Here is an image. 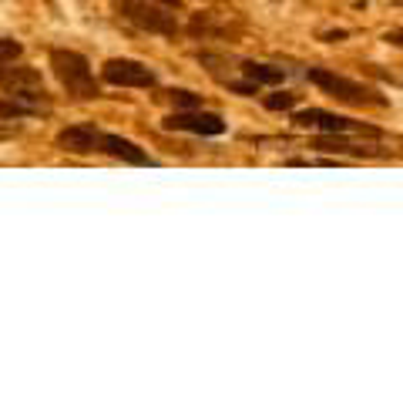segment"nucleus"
I'll return each instance as SVG.
<instances>
[{
	"instance_id": "nucleus-9",
	"label": "nucleus",
	"mask_w": 403,
	"mask_h": 403,
	"mask_svg": "<svg viewBox=\"0 0 403 403\" xmlns=\"http://www.w3.org/2000/svg\"><path fill=\"white\" fill-rule=\"evenodd\" d=\"M98 151L118 158V161H128V165H155V161L148 158V151L138 148L135 141H128V138H121V135H101Z\"/></svg>"
},
{
	"instance_id": "nucleus-11",
	"label": "nucleus",
	"mask_w": 403,
	"mask_h": 403,
	"mask_svg": "<svg viewBox=\"0 0 403 403\" xmlns=\"http://www.w3.org/2000/svg\"><path fill=\"white\" fill-rule=\"evenodd\" d=\"M242 75L255 81V84H282L286 81V68L276 64H255V61H242Z\"/></svg>"
},
{
	"instance_id": "nucleus-14",
	"label": "nucleus",
	"mask_w": 403,
	"mask_h": 403,
	"mask_svg": "<svg viewBox=\"0 0 403 403\" xmlns=\"http://www.w3.org/2000/svg\"><path fill=\"white\" fill-rule=\"evenodd\" d=\"M21 54H24V48H21L14 37H0V71H3L7 64H14Z\"/></svg>"
},
{
	"instance_id": "nucleus-6",
	"label": "nucleus",
	"mask_w": 403,
	"mask_h": 403,
	"mask_svg": "<svg viewBox=\"0 0 403 403\" xmlns=\"http://www.w3.org/2000/svg\"><path fill=\"white\" fill-rule=\"evenodd\" d=\"M101 77L115 88H155V81H158L151 68H145L141 61H128V57H111Z\"/></svg>"
},
{
	"instance_id": "nucleus-4",
	"label": "nucleus",
	"mask_w": 403,
	"mask_h": 403,
	"mask_svg": "<svg viewBox=\"0 0 403 403\" xmlns=\"http://www.w3.org/2000/svg\"><path fill=\"white\" fill-rule=\"evenodd\" d=\"M293 125L296 128H320V131H326V135L363 131V135L380 138V128H370V125H363V121L343 118V115H333V111H323V108H306V111H296V115H293Z\"/></svg>"
},
{
	"instance_id": "nucleus-5",
	"label": "nucleus",
	"mask_w": 403,
	"mask_h": 403,
	"mask_svg": "<svg viewBox=\"0 0 403 403\" xmlns=\"http://www.w3.org/2000/svg\"><path fill=\"white\" fill-rule=\"evenodd\" d=\"M165 131H192V135H205V138H215V135H226V118L215 115V111H175L161 121Z\"/></svg>"
},
{
	"instance_id": "nucleus-16",
	"label": "nucleus",
	"mask_w": 403,
	"mask_h": 403,
	"mask_svg": "<svg viewBox=\"0 0 403 403\" xmlns=\"http://www.w3.org/2000/svg\"><path fill=\"white\" fill-rule=\"evenodd\" d=\"M228 91H235V95H259V84L255 81H228Z\"/></svg>"
},
{
	"instance_id": "nucleus-18",
	"label": "nucleus",
	"mask_w": 403,
	"mask_h": 403,
	"mask_svg": "<svg viewBox=\"0 0 403 403\" xmlns=\"http://www.w3.org/2000/svg\"><path fill=\"white\" fill-rule=\"evenodd\" d=\"M151 3H158L165 10H181V0H151Z\"/></svg>"
},
{
	"instance_id": "nucleus-3",
	"label": "nucleus",
	"mask_w": 403,
	"mask_h": 403,
	"mask_svg": "<svg viewBox=\"0 0 403 403\" xmlns=\"http://www.w3.org/2000/svg\"><path fill=\"white\" fill-rule=\"evenodd\" d=\"M306 81L316 84L320 91L333 95V98L346 101V104H386V98H377L366 84L350 81V77L336 75V71H326V68H309V71H306Z\"/></svg>"
},
{
	"instance_id": "nucleus-13",
	"label": "nucleus",
	"mask_w": 403,
	"mask_h": 403,
	"mask_svg": "<svg viewBox=\"0 0 403 403\" xmlns=\"http://www.w3.org/2000/svg\"><path fill=\"white\" fill-rule=\"evenodd\" d=\"M168 98L175 104V111H195V108H202V95L188 91V88H172Z\"/></svg>"
},
{
	"instance_id": "nucleus-12",
	"label": "nucleus",
	"mask_w": 403,
	"mask_h": 403,
	"mask_svg": "<svg viewBox=\"0 0 403 403\" xmlns=\"http://www.w3.org/2000/svg\"><path fill=\"white\" fill-rule=\"evenodd\" d=\"M313 148H316V151H326V155H370V148H356V145L343 141V138H336V135L316 138V141H313Z\"/></svg>"
},
{
	"instance_id": "nucleus-7",
	"label": "nucleus",
	"mask_w": 403,
	"mask_h": 403,
	"mask_svg": "<svg viewBox=\"0 0 403 403\" xmlns=\"http://www.w3.org/2000/svg\"><path fill=\"white\" fill-rule=\"evenodd\" d=\"M50 115L48 91H10V98H0V118H37Z\"/></svg>"
},
{
	"instance_id": "nucleus-10",
	"label": "nucleus",
	"mask_w": 403,
	"mask_h": 403,
	"mask_svg": "<svg viewBox=\"0 0 403 403\" xmlns=\"http://www.w3.org/2000/svg\"><path fill=\"white\" fill-rule=\"evenodd\" d=\"M0 88L10 95V91H41L44 88V77L37 68H24V64H7L0 71Z\"/></svg>"
},
{
	"instance_id": "nucleus-8",
	"label": "nucleus",
	"mask_w": 403,
	"mask_h": 403,
	"mask_svg": "<svg viewBox=\"0 0 403 403\" xmlns=\"http://www.w3.org/2000/svg\"><path fill=\"white\" fill-rule=\"evenodd\" d=\"M101 145V131L95 125H71L57 135V148L71 155H91Z\"/></svg>"
},
{
	"instance_id": "nucleus-2",
	"label": "nucleus",
	"mask_w": 403,
	"mask_h": 403,
	"mask_svg": "<svg viewBox=\"0 0 403 403\" xmlns=\"http://www.w3.org/2000/svg\"><path fill=\"white\" fill-rule=\"evenodd\" d=\"M111 7L131 21L135 27L148 30V34H161V37H175L178 34V21L172 14H165V7L151 3V0H111Z\"/></svg>"
},
{
	"instance_id": "nucleus-17",
	"label": "nucleus",
	"mask_w": 403,
	"mask_h": 403,
	"mask_svg": "<svg viewBox=\"0 0 403 403\" xmlns=\"http://www.w3.org/2000/svg\"><path fill=\"white\" fill-rule=\"evenodd\" d=\"M320 41H326V44H340V41H346V30H326V34H320Z\"/></svg>"
},
{
	"instance_id": "nucleus-1",
	"label": "nucleus",
	"mask_w": 403,
	"mask_h": 403,
	"mask_svg": "<svg viewBox=\"0 0 403 403\" xmlns=\"http://www.w3.org/2000/svg\"><path fill=\"white\" fill-rule=\"evenodd\" d=\"M50 68H54V75L57 81L64 84V91L68 95H75L81 101H91L98 98V81L91 75V64H88V57L84 54H77V50H50Z\"/></svg>"
},
{
	"instance_id": "nucleus-15",
	"label": "nucleus",
	"mask_w": 403,
	"mask_h": 403,
	"mask_svg": "<svg viewBox=\"0 0 403 403\" xmlns=\"http://www.w3.org/2000/svg\"><path fill=\"white\" fill-rule=\"evenodd\" d=\"M266 108H269V111H293V108H296V95H289V91H276V95H269V98H266Z\"/></svg>"
}]
</instances>
